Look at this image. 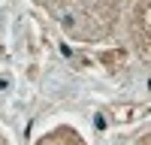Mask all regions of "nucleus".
Instances as JSON below:
<instances>
[{"label": "nucleus", "instance_id": "nucleus-1", "mask_svg": "<svg viewBox=\"0 0 151 145\" xmlns=\"http://www.w3.org/2000/svg\"><path fill=\"white\" fill-rule=\"evenodd\" d=\"M48 9L58 12L60 27L82 42L103 39L115 27V15L121 12L118 3H48Z\"/></svg>", "mask_w": 151, "mask_h": 145}, {"label": "nucleus", "instance_id": "nucleus-2", "mask_svg": "<svg viewBox=\"0 0 151 145\" xmlns=\"http://www.w3.org/2000/svg\"><path fill=\"white\" fill-rule=\"evenodd\" d=\"M130 27H133V42L139 55L151 64V3H133L130 6Z\"/></svg>", "mask_w": 151, "mask_h": 145}, {"label": "nucleus", "instance_id": "nucleus-3", "mask_svg": "<svg viewBox=\"0 0 151 145\" xmlns=\"http://www.w3.org/2000/svg\"><path fill=\"white\" fill-rule=\"evenodd\" d=\"M36 145H85V139L73 127H55L52 133H45Z\"/></svg>", "mask_w": 151, "mask_h": 145}, {"label": "nucleus", "instance_id": "nucleus-4", "mask_svg": "<svg viewBox=\"0 0 151 145\" xmlns=\"http://www.w3.org/2000/svg\"><path fill=\"white\" fill-rule=\"evenodd\" d=\"M136 145H151V133H148V136H142V139L136 142Z\"/></svg>", "mask_w": 151, "mask_h": 145}, {"label": "nucleus", "instance_id": "nucleus-5", "mask_svg": "<svg viewBox=\"0 0 151 145\" xmlns=\"http://www.w3.org/2000/svg\"><path fill=\"white\" fill-rule=\"evenodd\" d=\"M0 145H6V139H3V133H0Z\"/></svg>", "mask_w": 151, "mask_h": 145}]
</instances>
